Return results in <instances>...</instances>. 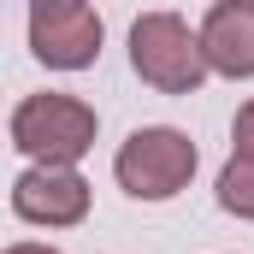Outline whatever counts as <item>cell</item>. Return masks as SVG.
I'll use <instances>...</instances> for the list:
<instances>
[{"mask_svg": "<svg viewBox=\"0 0 254 254\" xmlns=\"http://www.w3.org/2000/svg\"><path fill=\"white\" fill-rule=\"evenodd\" d=\"M130 65L160 95H195L213 71L207 48H201V30H190L178 12H142L130 24Z\"/></svg>", "mask_w": 254, "mask_h": 254, "instance_id": "cell-1", "label": "cell"}, {"mask_svg": "<svg viewBox=\"0 0 254 254\" xmlns=\"http://www.w3.org/2000/svg\"><path fill=\"white\" fill-rule=\"evenodd\" d=\"M12 148L36 166H77L95 148V107L77 95H30L12 107Z\"/></svg>", "mask_w": 254, "mask_h": 254, "instance_id": "cell-2", "label": "cell"}, {"mask_svg": "<svg viewBox=\"0 0 254 254\" xmlns=\"http://www.w3.org/2000/svg\"><path fill=\"white\" fill-rule=\"evenodd\" d=\"M195 142L172 125H148V130H130L125 148L113 154V178L119 190L136 195V201H172L178 190H190L195 178Z\"/></svg>", "mask_w": 254, "mask_h": 254, "instance_id": "cell-3", "label": "cell"}, {"mask_svg": "<svg viewBox=\"0 0 254 254\" xmlns=\"http://www.w3.org/2000/svg\"><path fill=\"white\" fill-rule=\"evenodd\" d=\"M12 213L30 225H48V231L83 225L89 219V184L77 166H30L12 184Z\"/></svg>", "mask_w": 254, "mask_h": 254, "instance_id": "cell-4", "label": "cell"}, {"mask_svg": "<svg viewBox=\"0 0 254 254\" xmlns=\"http://www.w3.org/2000/svg\"><path fill=\"white\" fill-rule=\"evenodd\" d=\"M101 18L89 6H36L30 12V54L54 71H83L101 54Z\"/></svg>", "mask_w": 254, "mask_h": 254, "instance_id": "cell-5", "label": "cell"}, {"mask_svg": "<svg viewBox=\"0 0 254 254\" xmlns=\"http://www.w3.org/2000/svg\"><path fill=\"white\" fill-rule=\"evenodd\" d=\"M201 48L219 77H254V0H213L201 18Z\"/></svg>", "mask_w": 254, "mask_h": 254, "instance_id": "cell-6", "label": "cell"}, {"mask_svg": "<svg viewBox=\"0 0 254 254\" xmlns=\"http://www.w3.org/2000/svg\"><path fill=\"white\" fill-rule=\"evenodd\" d=\"M219 207L237 219H254V160L231 154V166L219 172Z\"/></svg>", "mask_w": 254, "mask_h": 254, "instance_id": "cell-7", "label": "cell"}, {"mask_svg": "<svg viewBox=\"0 0 254 254\" xmlns=\"http://www.w3.org/2000/svg\"><path fill=\"white\" fill-rule=\"evenodd\" d=\"M231 154L254 160V101H243V107H237V125H231Z\"/></svg>", "mask_w": 254, "mask_h": 254, "instance_id": "cell-8", "label": "cell"}, {"mask_svg": "<svg viewBox=\"0 0 254 254\" xmlns=\"http://www.w3.org/2000/svg\"><path fill=\"white\" fill-rule=\"evenodd\" d=\"M6 254H60V249H48V243H12Z\"/></svg>", "mask_w": 254, "mask_h": 254, "instance_id": "cell-9", "label": "cell"}, {"mask_svg": "<svg viewBox=\"0 0 254 254\" xmlns=\"http://www.w3.org/2000/svg\"><path fill=\"white\" fill-rule=\"evenodd\" d=\"M36 6H83V0H30V12H36Z\"/></svg>", "mask_w": 254, "mask_h": 254, "instance_id": "cell-10", "label": "cell"}]
</instances>
